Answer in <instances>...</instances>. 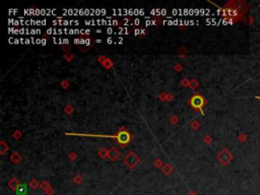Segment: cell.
<instances>
[{"mask_svg":"<svg viewBox=\"0 0 260 195\" xmlns=\"http://www.w3.org/2000/svg\"><path fill=\"white\" fill-rule=\"evenodd\" d=\"M180 83H181V85H182L183 87H189L190 80H189V79H187L186 77H184V78H182V80L180 81Z\"/></svg>","mask_w":260,"mask_h":195,"instance_id":"24","label":"cell"},{"mask_svg":"<svg viewBox=\"0 0 260 195\" xmlns=\"http://www.w3.org/2000/svg\"><path fill=\"white\" fill-rule=\"evenodd\" d=\"M187 195H198V194H197V192H195V191H190Z\"/></svg>","mask_w":260,"mask_h":195,"instance_id":"36","label":"cell"},{"mask_svg":"<svg viewBox=\"0 0 260 195\" xmlns=\"http://www.w3.org/2000/svg\"><path fill=\"white\" fill-rule=\"evenodd\" d=\"M188 105L191 106L192 109H194L195 111H199L201 115H204L203 107L206 105V100L203 96H201L199 93H196L195 94L190 98L188 100Z\"/></svg>","mask_w":260,"mask_h":195,"instance_id":"3","label":"cell"},{"mask_svg":"<svg viewBox=\"0 0 260 195\" xmlns=\"http://www.w3.org/2000/svg\"><path fill=\"white\" fill-rule=\"evenodd\" d=\"M108 151H109V149H107L106 147H101V148H100L99 152H98L99 157L101 158H103V160L106 158H108Z\"/></svg>","mask_w":260,"mask_h":195,"instance_id":"14","label":"cell"},{"mask_svg":"<svg viewBox=\"0 0 260 195\" xmlns=\"http://www.w3.org/2000/svg\"><path fill=\"white\" fill-rule=\"evenodd\" d=\"M61 87L64 88V90H66L68 87H69V81L67 80V79H64V80H62L61 82Z\"/></svg>","mask_w":260,"mask_h":195,"instance_id":"30","label":"cell"},{"mask_svg":"<svg viewBox=\"0 0 260 195\" xmlns=\"http://www.w3.org/2000/svg\"><path fill=\"white\" fill-rule=\"evenodd\" d=\"M66 135H74V136H84V137H103V138H111L115 139L120 145V147L125 148L127 145L133 139V135L126 129L125 127H121L115 135H109V134H86V133H75L67 132Z\"/></svg>","mask_w":260,"mask_h":195,"instance_id":"1","label":"cell"},{"mask_svg":"<svg viewBox=\"0 0 260 195\" xmlns=\"http://www.w3.org/2000/svg\"><path fill=\"white\" fill-rule=\"evenodd\" d=\"M73 58H74V56L72 54H70V53H66L64 55V59L67 61V62H70L71 60H73Z\"/></svg>","mask_w":260,"mask_h":195,"instance_id":"26","label":"cell"},{"mask_svg":"<svg viewBox=\"0 0 260 195\" xmlns=\"http://www.w3.org/2000/svg\"><path fill=\"white\" fill-rule=\"evenodd\" d=\"M199 127H200V123L197 120H194L191 122V128L193 130H198Z\"/></svg>","mask_w":260,"mask_h":195,"instance_id":"23","label":"cell"},{"mask_svg":"<svg viewBox=\"0 0 260 195\" xmlns=\"http://www.w3.org/2000/svg\"><path fill=\"white\" fill-rule=\"evenodd\" d=\"M10 161L16 165L19 164V161H22V155L19 154V152L14 151V152H12V154L10 155Z\"/></svg>","mask_w":260,"mask_h":195,"instance_id":"10","label":"cell"},{"mask_svg":"<svg viewBox=\"0 0 260 195\" xmlns=\"http://www.w3.org/2000/svg\"><path fill=\"white\" fill-rule=\"evenodd\" d=\"M153 166L156 167V168H162L164 167V161H163L161 158H156L155 161H153Z\"/></svg>","mask_w":260,"mask_h":195,"instance_id":"21","label":"cell"},{"mask_svg":"<svg viewBox=\"0 0 260 195\" xmlns=\"http://www.w3.org/2000/svg\"><path fill=\"white\" fill-rule=\"evenodd\" d=\"M140 161L141 160H140L139 155H138L137 154H135L134 151H129L123 158L124 165H125V166L130 170L135 169V168L139 165Z\"/></svg>","mask_w":260,"mask_h":195,"instance_id":"4","label":"cell"},{"mask_svg":"<svg viewBox=\"0 0 260 195\" xmlns=\"http://www.w3.org/2000/svg\"><path fill=\"white\" fill-rule=\"evenodd\" d=\"M69 160H70L71 161H74L77 160V154H75L74 151H71L70 154H69Z\"/></svg>","mask_w":260,"mask_h":195,"instance_id":"27","label":"cell"},{"mask_svg":"<svg viewBox=\"0 0 260 195\" xmlns=\"http://www.w3.org/2000/svg\"><path fill=\"white\" fill-rule=\"evenodd\" d=\"M20 184H22V183H20L19 181V179H16V178H11L9 181H8V183H7V185H8V187L10 188V190L16 191V192L17 190V188L19 187Z\"/></svg>","mask_w":260,"mask_h":195,"instance_id":"8","label":"cell"},{"mask_svg":"<svg viewBox=\"0 0 260 195\" xmlns=\"http://www.w3.org/2000/svg\"><path fill=\"white\" fill-rule=\"evenodd\" d=\"M170 122L172 124H177L178 122H179V118H178L177 116H172L170 118Z\"/></svg>","mask_w":260,"mask_h":195,"instance_id":"29","label":"cell"},{"mask_svg":"<svg viewBox=\"0 0 260 195\" xmlns=\"http://www.w3.org/2000/svg\"><path fill=\"white\" fill-rule=\"evenodd\" d=\"M198 87H199V82L196 80V79H191V80H190V84H189V87L191 88V90H197L198 88Z\"/></svg>","mask_w":260,"mask_h":195,"instance_id":"17","label":"cell"},{"mask_svg":"<svg viewBox=\"0 0 260 195\" xmlns=\"http://www.w3.org/2000/svg\"><path fill=\"white\" fill-rule=\"evenodd\" d=\"M247 139H248V136H247L245 133H241L240 135L238 136V140H239V141H240V142H242V143L246 142V141H247Z\"/></svg>","mask_w":260,"mask_h":195,"instance_id":"22","label":"cell"},{"mask_svg":"<svg viewBox=\"0 0 260 195\" xmlns=\"http://www.w3.org/2000/svg\"><path fill=\"white\" fill-rule=\"evenodd\" d=\"M62 50L65 52V54H66V53H69V52H70V50H71V47H70L69 45L63 46V47H62Z\"/></svg>","mask_w":260,"mask_h":195,"instance_id":"32","label":"cell"},{"mask_svg":"<svg viewBox=\"0 0 260 195\" xmlns=\"http://www.w3.org/2000/svg\"><path fill=\"white\" fill-rule=\"evenodd\" d=\"M255 99H256V100H259V101H260V96H256V97H255Z\"/></svg>","mask_w":260,"mask_h":195,"instance_id":"38","label":"cell"},{"mask_svg":"<svg viewBox=\"0 0 260 195\" xmlns=\"http://www.w3.org/2000/svg\"><path fill=\"white\" fill-rule=\"evenodd\" d=\"M162 172L164 173L166 176H170L171 174L174 172V167L170 164H165L164 167L162 168Z\"/></svg>","mask_w":260,"mask_h":195,"instance_id":"9","label":"cell"},{"mask_svg":"<svg viewBox=\"0 0 260 195\" xmlns=\"http://www.w3.org/2000/svg\"><path fill=\"white\" fill-rule=\"evenodd\" d=\"M40 185H41V188L43 189V190L45 191V193H46L47 195H54V189L51 187L50 183L48 181L45 180V181L41 182Z\"/></svg>","mask_w":260,"mask_h":195,"instance_id":"7","label":"cell"},{"mask_svg":"<svg viewBox=\"0 0 260 195\" xmlns=\"http://www.w3.org/2000/svg\"><path fill=\"white\" fill-rule=\"evenodd\" d=\"M187 53H188V52H187V50L184 47L179 48V49H178V51H177L178 56H179L180 58H185L187 56Z\"/></svg>","mask_w":260,"mask_h":195,"instance_id":"16","label":"cell"},{"mask_svg":"<svg viewBox=\"0 0 260 195\" xmlns=\"http://www.w3.org/2000/svg\"><path fill=\"white\" fill-rule=\"evenodd\" d=\"M120 158V151L115 147V146H112V147L109 148L108 151V158L112 161H118V158Z\"/></svg>","mask_w":260,"mask_h":195,"instance_id":"6","label":"cell"},{"mask_svg":"<svg viewBox=\"0 0 260 195\" xmlns=\"http://www.w3.org/2000/svg\"><path fill=\"white\" fill-rule=\"evenodd\" d=\"M159 98H160V100L163 101V102H167V94H166V93L161 94L159 96Z\"/></svg>","mask_w":260,"mask_h":195,"instance_id":"31","label":"cell"},{"mask_svg":"<svg viewBox=\"0 0 260 195\" xmlns=\"http://www.w3.org/2000/svg\"><path fill=\"white\" fill-rule=\"evenodd\" d=\"M216 158H217V161L223 165V166H228V165L233 161L234 155H233V154L229 151L228 148H223L219 152V154H217Z\"/></svg>","mask_w":260,"mask_h":195,"instance_id":"5","label":"cell"},{"mask_svg":"<svg viewBox=\"0 0 260 195\" xmlns=\"http://www.w3.org/2000/svg\"><path fill=\"white\" fill-rule=\"evenodd\" d=\"M203 141L206 143V144H210V143L213 142V138H211L210 135H205L203 138Z\"/></svg>","mask_w":260,"mask_h":195,"instance_id":"28","label":"cell"},{"mask_svg":"<svg viewBox=\"0 0 260 195\" xmlns=\"http://www.w3.org/2000/svg\"><path fill=\"white\" fill-rule=\"evenodd\" d=\"M248 24H250V26H252L253 23H254V17L253 16H249V20H248Z\"/></svg>","mask_w":260,"mask_h":195,"instance_id":"35","label":"cell"},{"mask_svg":"<svg viewBox=\"0 0 260 195\" xmlns=\"http://www.w3.org/2000/svg\"><path fill=\"white\" fill-rule=\"evenodd\" d=\"M182 69H183L182 64H176V66H175V70H176V71H181Z\"/></svg>","mask_w":260,"mask_h":195,"instance_id":"33","label":"cell"},{"mask_svg":"<svg viewBox=\"0 0 260 195\" xmlns=\"http://www.w3.org/2000/svg\"><path fill=\"white\" fill-rule=\"evenodd\" d=\"M72 181H73V183H75V184L79 185V184H81V183H83V177L81 176V175H79V174H77L76 176H74V178L72 179Z\"/></svg>","mask_w":260,"mask_h":195,"instance_id":"19","label":"cell"},{"mask_svg":"<svg viewBox=\"0 0 260 195\" xmlns=\"http://www.w3.org/2000/svg\"><path fill=\"white\" fill-rule=\"evenodd\" d=\"M107 43H108V44H111V43H112V39L109 38V39L107 40Z\"/></svg>","mask_w":260,"mask_h":195,"instance_id":"37","label":"cell"},{"mask_svg":"<svg viewBox=\"0 0 260 195\" xmlns=\"http://www.w3.org/2000/svg\"><path fill=\"white\" fill-rule=\"evenodd\" d=\"M134 34L135 36H140L142 38V37H144L147 34V30H146L144 27H138V29L134 30Z\"/></svg>","mask_w":260,"mask_h":195,"instance_id":"13","label":"cell"},{"mask_svg":"<svg viewBox=\"0 0 260 195\" xmlns=\"http://www.w3.org/2000/svg\"><path fill=\"white\" fill-rule=\"evenodd\" d=\"M174 100V96L172 94H167V102H171Z\"/></svg>","mask_w":260,"mask_h":195,"instance_id":"34","label":"cell"},{"mask_svg":"<svg viewBox=\"0 0 260 195\" xmlns=\"http://www.w3.org/2000/svg\"><path fill=\"white\" fill-rule=\"evenodd\" d=\"M219 13L223 20L227 23H236L238 21L245 20V13L240 11L236 6L233 4V1L230 0L222 7H219Z\"/></svg>","mask_w":260,"mask_h":195,"instance_id":"2","label":"cell"},{"mask_svg":"<svg viewBox=\"0 0 260 195\" xmlns=\"http://www.w3.org/2000/svg\"><path fill=\"white\" fill-rule=\"evenodd\" d=\"M113 65H114V64H113V62H112V60L109 59V58H107L105 62L103 63V66H104L106 69H111L112 67H113Z\"/></svg>","mask_w":260,"mask_h":195,"instance_id":"20","label":"cell"},{"mask_svg":"<svg viewBox=\"0 0 260 195\" xmlns=\"http://www.w3.org/2000/svg\"><path fill=\"white\" fill-rule=\"evenodd\" d=\"M0 154H1L2 155H3L5 152H6L8 149H9V146H8V144H6V142L3 141V140H1V142H0Z\"/></svg>","mask_w":260,"mask_h":195,"instance_id":"12","label":"cell"},{"mask_svg":"<svg viewBox=\"0 0 260 195\" xmlns=\"http://www.w3.org/2000/svg\"><path fill=\"white\" fill-rule=\"evenodd\" d=\"M26 192H28V187H26V184H20L16 190V193L19 195H26Z\"/></svg>","mask_w":260,"mask_h":195,"instance_id":"11","label":"cell"},{"mask_svg":"<svg viewBox=\"0 0 260 195\" xmlns=\"http://www.w3.org/2000/svg\"><path fill=\"white\" fill-rule=\"evenodd\" d=\"M22 131L20 130H16L13 132V134H12V136H13V138H16V139H19L20 137H22Z\"/></svg>","mask_w":260,"mask_h":195,"instance_id":"25","label":"cell"},{"mask_svg":"<svg viewBox=\"0 0 260 195\" xmlns=\"http://www.w3.org/2000/svg\"><path fill=\"white\" fill-rule=\"evenodd\" d=\"M29 186L33 189V190H36V189H38V187L40 186V183L37 181V179L34 178V179H32L31 181H30Z\"/></svg>","mask_w":260,"mask_h":195,"instance_id":"15","label":"cell"},{"mask_svg":"<svg viewBox=\"0 0 260 195\" xmlns=\"http://www.w3.org/2000/svg\"><path fill=\"white\" fill-rule=\"evenodd\" d=\"M64 112H65V114H67V115H71V114H73V112H74V108H73V106L70 105V104H68V105H66V107L64 108Z\"/></svg>","mask_w":260,"mask_h":195,"instance_id":"18","label":"cell"}]
</instances>
